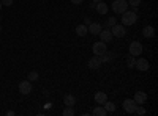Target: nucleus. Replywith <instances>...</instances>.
<instances>
[{
  "label": "nucleus",
  "instance_id": "f257e3e1",
  "mask_svg": "<svg viewBox=\"0 0 158 116\" xmlns=\"http://www.w3.org/2000/svg\"><path fill=\"white\" fill-rule=\"evenodd\" d=\"M138 22V14H136V11H125L122 13V25H133Z\"/></svg>",
  "mask_w": 158,
  "mask_h": 116
},
{
  "label": "nucleus",
  "instance_id": "f03ea898",
  "mask_svg": "<svg viewBox=\"0 0 158 116\" xmlns=\"http://www.w3.org/2000/svg\"><path fill=\"white\" fill-rule=\"evenodd\" d=\"M111 6H112V11L115 13V14H122V13H125V11L128 9L127 0H115Z\"/></svg>",
  "mask_w": 158,
  "mask_h": 116
},
{
  "label": "nucleus",
  "instance_id": "7ed1b4c3",
  "mask_svg": "<svg viewBox=\"0 0 158 116\" xmlns=\"http://www.w3.org/2000/svg\"><path fill=\"white\" fill-rule=\"evenodd\" d=\"M128 52H130V55L131 57H138V55H141L142 54V44L139 43V41H133L130 44V47H128Z\"/></svg>",
  "mask_w": 158,
  "mask_h": 116
},
{
  "label": "nucleus",
  "instance_id": "20e7f679",
  "mask_svg": "<svg viewBox=\"0 0 158 116\" xmlns=\"http://www.w3.org/2000/svg\"><path fill=\"white\" fill-rule=\"evenodd\" d=\"M111 33H112V36H115V38H123V36L127 35L125 25H122V24H114L112 27H111Z\"/></svg>",
  "mask_w": 158,
  "mask_h": 116
},
{
  "label": "nucleus",
  "instance_id": "39448f33",
  "mask_svg": "<svg viewBox=\"0 0 158 116\" xmlns=\"http://www.w3.org/2000/svg\"><path fill=\"white\" fill-rule=\"evenodd\" d=\"M135 66H136L138 71L146 72V71H149V68H150V63H149V60H146V58H138V60L135 61Z\"/></svg>",
  "mask_w": 158,
  "mask_h": 116
},
{
  "label": "nucleus",
  "instance_id": "423d86ee",
  "mask_svg": "<svg viewBox=\"0 0 158 116\" xmlns=\"http://www.w3.org/2000/svg\"><path fill=\"white\" fill-rule=\"evenodd\" d=\"M92 50H94V55H97V57H100V55H103L104 52H106V43H103V41H100V43H95L94 46H92Z\"/></svg>",
  "mask_w": 158,
  "mask_h": 116
},
{
  "label": "nucleus",
  "instance_id": "0eeeda50",
  "mask_svg": "<svg viewBox=\"0 0 158 116\" xmlns=\"http://www.w3.org/2000/svg\"><path fill=\"white\" fill-rule=\"evenodd\" d=\"M19 93L24 94V96H27L32 93V82L30 80H24L19 83Z\"/></svg>",
  "mask_w": 158,
  "mask_h": 116
},
{
  "label": "nucleus",
  "instance_id": "6e6552de",
  "mask_svg": "<svg viewBox=\"0 0 158 116\" xmlns=\"http://www.w3.org/2000/svg\"><path fill=\"white\" fill-rule=\"evenodd\" d=\"M136 105H138V104H136L133 99H125V100H123V110H125L127 113H130V114H131V113H135Z\"/></svg>",
  "mask_w": 158,
  "mask_h": 116
},
{
  "label": "nucleus",
  "instance_id": "1a4fd4ad",
  "mask_svg": "<svg viewBox=\"0 0 158 116\" xmlns=\"http://www.w3.org/2000/svg\"><path fill=\"white\" fill-rule=\"evenodd\" d=\"M133 100L136 102L138 105H144V104L147 102V94L144 93V91H138V93L135 94V99H133Z\"/></svg>",
  "mask_w": 158,
  "mask_h": 116
},
{
  "label": "nucleus",
  "instance_id": "9d476101",
  "mask_svg": "<svg viewBox=\"0 0 158 116\" xmlns=\"http://www.w3.org/2000/svg\"><path fill=\"white\" fill-rule=\"evenodd\" d=\"M98 35H100V39H101L103 43H111L112 38H114L112 33H111V28H109V30H101Z\"/></svg>",
  "mask_w": 158,
  "mask_h": 116
},
{
  "label": "nucleus",
  "instance_id": "9b49d317",
  "mask_svg": "<svg viewBox=\"0 0 158 116\" xmlns=\"http://www.w3.org/2000/svg\"><path fill=\"white\" fill-rule=\"evenodd\" d=\"M87 30H89L90 35H98V33L101 32V24H98V22H92V24L87 25Z\"/></svg>",
  "mask_w": 158,
  "mask_h": 116
},
{
  "label": "nucleus",
  "instance_id": "f8f14e48",
  "mask_svg": "<svg viewBox=\"0 0 158 116\" xmlns=\"http://www.w3.org/2000/svg\"><path fill=\"white\" fill-rule=\"evenodd\" d=\"M87 66L90 68V69H98L100 66H101V60H100V57H92L90 60H89V63H87Z\"/></svg>",
  "mask_w": 158,
  "mask_h": 116
},
{
  "label": "nucleus",
  "instance_id": "ddd939ff",
  "mask_svg": "<svg viewBox=\"0 0 158 116\" xmlns=\"http://www.w3.org/2000/svg\"><path fill=\"white\" fill-rule=\"evenodd\" d=\"M95 9H97L98 14H106L108 9H109V6H108V5H106V3H104L103 0H101V2H98V3L95 5Z\"/></svg>",
  "mask_w": 158,
  "mask_h": 116
},
{
  "label": "nucleus",
  "instance_id": "4468645a",
  "mask_svg": "<svg viewBox=\"0 0 158 116\" xmlns=\"http://www.w3.org/2000/svg\"><path fill=\"white\" fill-rule=\"evenodd\" d=\"M106 100H108V94L106 93H101V91L95 93V102H97L98 105H103Z\"/></svg>",
  "mask_w": 158,
  "mask_h": 116
},
{
  "label": "nucleus",
  "instance_id": "2eb2a0df",
  "mask_svg": "<svg viewBox=\"0 0 158 116\" xmlns=\"http://www.w3.org/2000/svg\"><path fill=\"white\" fill-rule=\"evenodd\" d=\"M63 104L67 105V107H74V104H76V97L73 96V94H67L63 97Z\"/></svg>",
  "mask_w": 158,
  "mask_h": 116
},
{
  "label": "nucleus",
  "instance_id": "dca6fc26",
  "mask_svg": "<svg viewBox=\"0 0 158 116\" xmlns=\"http://www.w3.org/2000/svg\"><path fill=\"white\" fill-rule=\"evenodd\" d=\"M74 32H76V35H77V36H85V35L89 33V30H87V25H85V24L77 25Z\"/></svg>",
  "mask_w": 158,
  "mask_h": 116
},
{
  "label": "nucleus",
  "instance_id": "f3484780",
  "mask_svg": "<svg viewBox=\"0 0 158 116\" xmlns=\"http://www.w3.org/2000/svg\"><path fill=\"white\" fill-rule=\"evenodd\" d=\"M142 35L146 36V38H153L155 36V28L150 27V25H147V27L142 28Z\"/></svg>",
  "mask_w": 158,
  "mask_h": 116
},
{
  "label": "nucleus",
  "instance_id": "a211bd4d",
  "mask_svg": "<svg viewBox=\"0 0 158 116\" xmlns=\"http://www.w3.org/2000/svg\"><path fill=\"white\" fill-rule=\"evenodd\" d=\"M103 105H104V110H106L108 113H114V111H115V104H114V102H109V100H106Z\"/></svg>",
  "mask_w": 158,
  "mask_h": 116
},
{
  "label": "nucleus",
  "instance_id": "6ab92c4d",
  "mask_svg": "<svg viewBox=\"0 0 158 116\" xmlns=\"http://www.w3.org/2000/svg\"><path fill=\"white\" fill-rule=\"evenodd\" d=\"M114 58V54H109L108 50L104 52L103 55H100V60H101V63H106V61H111Z\"/></svg>",
  "mask_w": 158,
  "mask_h": 116
},
{
  "label": "nucleus",
  "instance_id": "aec40b11",
  "mask_svg": "<svg viewBox=\"0 0 158 116\" xmlns=\"http://www.w3.org/2000/svg\"><path fill=\"white\" fill-rule=\"evenodd\" d=\"M94 114H95V116H106L108 111L104 110V107H97V108L94 110Z\"/></svg>",
  "mask_w": 158,
  "mask_h": 116
},
{
  "label": "nucleus",
  "instance_id": "412c9836",
  "mask_svg": "<svg viewBox=\"0 0 158 116\" xmlns=\"http://www.w3.org/2000/svg\"><path fill=\"white\" fill-rule=\"evenodd\" d=\"M38 79H40V74H38L36 71H30V72H29V80H30V82H36Z\"/></svg>",
  "mask_w": 158,
  "mask_h": 116
},
{
  "label": "nucleus",
  "instance_id": "4be33fe9",
  "mask_svg": "<svg viewBox=\"0 0 158 116\" xmlns=\"http://www.w3.org/2000/svg\"><path fill=\"white\" fill-rule=\"evenodd\" d=\"M128 6H133V8H138L141 5V0H127Z\"/></svg>",
  "mask_w": 158,
  "mask_h": 116
},
{
  "label": "nucleus",
  "instance_id": "5701e85b",
  "mask_svg": "<svg viewBox=\"0 0 158 116\" xmlns=\"http://www.w3.org/2000/svg\"><path fill=\"white\" fill-rule=\"evenodd\" d=\"M74 114V108L73 107H67L63 110V116H73Z\"/></svg>",
  "mask_w": 158,
  "mask_h": 116
},
{
  "label": "nucleus",
  "instance_id": "b1692460",
  "mask_svg": "<svg viewBox=\"0 0 158 116\" xmlns=\"http://www.w3.org/2000/svg\"><path fill=\"white\" fill-rule=\"evenodd\" d=\"M135 113H136V114H146V108H144L142 105H136Z\"/></svg>",
  "mask_w": 158,
  "mask_h": 116
},
{
  "label": "nucleus",
  "instance_id": "393cba45",
  "mask_svg": "<svg viewBox=\"0 0 158 116\" xmlns=\"http://www.w3.org/2000/svg\"><path fill=\"white\" fill-rule=\"evenodd\" d=\"M2 2V6H11L13 5V0H0Z\"/></svg>",
  "mask_w": 158,
  "mask_h": 116
},
{
  "label": "nucleus",
  "instance_id": "a878e982",
  "mask_svg": "<svg viewBox=\"0 0 158 116\" xmlns=\"http://www.w3.org/2000/svg\"><path fill=\"white\" fill-rule=\"evenodd\" d=\"M114 24H117V21H115V17H109L108 19V25H109V27H112V25Z\"/></svg>",
  "mask_w": 158,
  "mask_h": 116
},
{
  "label": "nucleus",
  "instance_id": "bb28decb",
  "mask_svg": "<svg viewBox=\"0 0 158 116\" xmlns=\"http://www.w3.org/2000/svg\"><path fill=\"white\" fill-rule=\"evenodd\" d=\"M135 61H136L135 57H131V55H130V58H128V66H135Z\"/></svg>",
  "mask_w": 158,
  "mask_h": 116
},
{
  "label": "nucleus",
  "instance_id": "cd10ccee",
  "mask_svg": "<svg viewBox=\"0 0 158 116\" xmlns=\"http://www.w3.org/2000/svg\"><path fill=\"white\" fill-rule=\"evenodd\" d=\"M82 2H84V0H71V3H73V5H81Z\"/></svg>",
  "mask_w": 158,
  "mask_h": 116
},
{
  "label": "nucleus",
  "instance_id": "c85d7f7f",
  "mask_svg": "<svg viewBox=\"0 0 158 116\" xmlns=\"http://www.w3.org/2000/svg\"><path fill=\"white\" fill-rule=\"evenodd\" d=\"M84 24H85V25H89V24H92V21H90L89 17H84Z\"/></svg>",
  "mask_w": 158,
  "mask_h": 116
},
{
  "label": "nucleus",
  "instance_id": "c756f323",
  "mask_svg": "<svg viewBox=\"0 0 158 116\" xmlns=\"http://www.w3.org/2000/svg\"><path fill=\"white\" fill-rule=\"evenodd\" d=\"M92 2H95V3H98V2H101V0H92Z\"/></svg>",
  "mask_w": 158,
  "mask_h": 116
},
{
  "label": "nucleus",
  "instance_id": "7c9ffc66",
  "mask_svg": "<svg viewBox=\"0 0 158 116\" xmlns=\"http://www.w3.org/2000/svg\"><path fill=\"white\" fill-rule=\"evenodd\" d=\"M0 9H2V2H0Z\"/></svg>",
  "mask_w": 158,
  "mask_h": 116
},
{
  "label": "nucleus",
  "instance_id": "2f4dec72",
  "mask_svg": "<svg viewBox=\"0 0 158 116\" xmlns=\"http://www.w3.org/2000/svg\"><path fill=\"white\" fill-rule=\"evenodd\" d=\"M0 32H2V27H0Z\"/></svg>",
  "mask_w": 158,
  "mask_h": 116
},
{
  "label": "nucleus",
  "instance_id": "473e14b6",
  "mask_svg": "<svg viewBox=\"0 0 158 116\" xmlns=\"http://www.w3.org/2000/svg\"><path fill=\"white\" fill-rule=\"evenodd\" d=\"M0 19H2V16H0Z\"/></svg>",
  "mask_w": 158,
  "mask_h": 116
}]
</instances>
